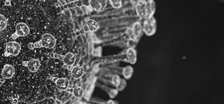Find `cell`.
Here are the masks:
<instances>
[{"instance_id":"obj_1","label":"cell","mask_w":224,"mask_h":104,"mask_svg":"<svg viewBox=\"0 0 224 104\" xmlns=\"http://www.w3.org/2000/svg\"><path fill=\"white\" fill-rule=\"evenodd\" d=\"M155 11V3L153 1H139L136 5L138 15L143 19H148L153 17Z\"/></svg>"},{"instance_id":"obj_2","label":"cell","mask_w":224,"mask_h":104,"mask_svg":"<svg viewBox=\"0 0 224 104\" xmlns=\"http://www.w3.org/2000/svg\"><path fill=\"white\" fill-rule=\"evenodd\" d=\"M156 22L154 17L145 19L143 22L142 30L147 35L152 36L155 34L156 30Z\"/></svg>"},{"instance_id":"obj_3","label":"cell","mask_w":224,"mask_h":104,"mask_svg":"<svg viewBox=\"0 0 224 104\" xmlns=\"http://www.w3.org/2000/svg\"><path fill=\"white\" fill-rule=\"evenodd\" d=\"M56 42V39L52 35L46 33L43 35L42 38L38 43L40 48L52 49L55 47Z\"/></svg>"},{"instance_id":"obj_4","label":"cell","mask_w":224,"mask_h":104,"mask_svg":"<svg viewBox=\"0 0 224 104\" xmlns=\"http://www.w3.org/2000/svg\"><path fill=\"white\" fill-rule=\"evenodd\" d=\"M21 49V45L18 42H8L6 44L4 56L5 57H8L10 56L16 57L19 54Z\"/></svg>"},{"instance_id":"obj_5","label":"cell","mask_w":224,"mask_h":104,"mask_svg":"<svg viewBox=\"0 0 224 104\" xmlns=\"http://www.w3.org/2000/svg\"><path fill=\"white\" fill-rule=\"evenodd\" d=\"M90 6L94 11H102L105 9L107 5V1L103 0H90L89 1Z\"/></svg>"},{"instance_id":"obj_6","label":"cell","mask_w":224,"mask_h":104,"mask_svg":"<svg viewBox=\"0 0 224 104\" xmlns=\"http://www.w3.org/2000/svg\"><path fill=\"white\" fill-rule=\"evenodd\" d=\"M99 24L98 22L94 19H91L88 20L87 24L82 29V31H80V32H81V34L88 31L95 32L99 30Z\"/></svg>"},{"instance_id":"obj_7","label":"cell","mask_w":224,"mask_h":104,"mask_svg":"<svg viewBox=\"0 0 224 104\" xmlns=\"http://www.w3.org/2000/svg\"><path fill=\"white\" fill-rule=\"evenodd\" d=\"M15 74V69L12 65L6 64L4 66L2 75L4 79H11Z\"/></svg>"},{"instance_id":"obj_8","label":"cell","mask_w":224,"mask_h":104,"mask_svg":"<svg viewBox=\"0 0 224 104\" xmlns=\"http://www.w3.org/2000/svg\"><path fill=\"white\" fill-rule=\"evenodd\" d=\"M69 68L71 72V75L75 79H78L84 75V68L80 66H70Z\"/></svg>"},{"instance_id":"obj_9","label":"cell","mask_w":224,"mask_h":104,"mask_svg":"<svg viewBox=\"0 0 224 104\" xmlns=\"http://www.w3.org/2000/svg\"><path fill=\"white\" fill-rule=\"evenodd\" d=\"M41 64L39 60L37 59H31L27 62V66L29 70L32 72L37 71Z\"/></svg>"},{"instance_id":"obj_10","label":"cell","mask_w":224,"mask_h":104,"mask_svg":"<svg viewBox=\"0 0 224 104\" xmlns=\"http://www.w3.org/2000/svg\"><path fill=\"white\" fill-rule=\"evenodd\" d=\"M89 1L81 0L75 1L72 2L68 3L65 5L66 9H72L76 7H82L83 6H89Z\"/></svg>"},{"instance_id":"obj_11","label":"cell","mask_w":224,"mask_h":104,"mask_svg":"<svg viewBox=\"0 0 224 104\" xmlns=\"http://www.w3.org/2000/svg\"><path fill=\"white\" fill-rule=\"evenodd\" d=\"M56 88L60 91H65L68 88L70 82L66 78H58L56 82Z\"/></svg>"},{"instance_id":"obj_12","label":"cell","mask_w":224,"mask_h":104,"mask_svg":"<svg viewBox=\"0 0 224 104\" xmlns=\"http://www.w3.org/2000/svg\"><path fill=\"white\" fill-rule=\"evenodd\" d=\"M76 57L71 52H68L65 56H64L62 61L66 66H73L75 62Z\"/></svg>"},{"instance_id":"obj_13","label":"cell","mask_w":224,"mask_h":104,"mask_svg":"<svg viewBox=\"0 0 224 104\" xmlns=\"http://www.w3.org/2000/svg\"><path fill=\"white\" fill-rule=\"evenodd\" d=\"M65 91L68 93L73 94V95L77 98H81L84 93V89L78 86L74 88H67Z\"/></svg>"},{"instance_id":"obj_14","label":"cell","mask_w":224,"mask_h":104,"mask_svg":"<svg viewBox=\"0 0 224 104\" xmlns=\"http://www.w3.org/2000/svg\"><path fill=\"white\" fill-rule=\"evenodd\" d=\"M142 26L139 22H137L133 25L132 30L134 38L136 40L140 37L142 32Z\"/></svg>"},{"instance_id":"obj_15","label":"cell","mask_w":224,"mask_h":104,"mask_svg":"<svg viewBox=\"0 0 224 104\" xmlns=\"http://www.w3.org/2000/svg\"><path fill=\"white\" fill-rule=\"evenodd\" d=\"M127 57L129 62L134 64L137 61L136 51L133 48L128 49L126 52Z\"/></svg>"},{"instance_id":"obj_16","label":"cell","mask_w":224,"mask_h":104,"mask_svg":"<svg viewBox=\"0 0 224 104\" xmlns=\"http://www.w3.org/2000/svg\"><path fill=\"white\" fill-rule=\"evenodd\" d=\"M16 30H21L24 32L25 36H27L30 33V29L28 26L24 23H19L16 26Z\"/></svg>"},{"instance_id":"obj_17","label":"cell","mask_w":224,"mask_h":104,"mask_svg":"<svg viewBox=\"0 0 224 104\" xmlns=\"http://www.w3.org/2000/svg\"><path fill=\"white\" fill-rule=\"evenodd\" d=\"M133 68L131 66H127L123 69V74L126 79H129L133 75Z\"/></svg>"},{"instance_id":"obj_18","label":"cell","mask_w":224,"mask_h":104,"mask_svg":"<svg viewBox=\"0 0 224 104\" xmlns=\"http://www.w3.org/2000/svg\"><path fill=\"white\" fill-rule=\"evenodd\" d=\"M7 20L4 16L0 14V31H3L6 28Z\"/></svg>"},{"instance_id":"obj_19","label":"cell","mask_w":224,"mask_h":104,"mask_svg":"<svg viewBox=\"0 0 224 104\" xmlns=\"http://www.w3.org/2000/svg\"><path fill=\"white\" fill-rule=\"evenodd\" d=\"M111 5L114 8L116 9L120 8L122 6V1L119 0H111L110 1Z\"/></svg>"},{"instance_id":"obj_20","label":"cell","mask_w":224,"mask_h":104,"mask_svg":"<svg viewBox=\"0 0 224 104\" xmlns=\"http://www.w3.org/2000/svg\"><path fill=\"white\" fill-rule=\"evenodd\" d=\"M113 81L114 82L115 85H119L120 81L119 76H117V75L114 76Z\"/></svg>"},{"instance_id":"obj_21","label":"cell","mask_w":224,"mask_h":104,"mask_svg":"<svg viewBox=\"0 0 224 104\" xmlns=\"http://www.w3.org/2000/svg\"><path fill=\"white\" fill-rule=\"evenodd\" d=\"M15 33L19 37L25 36L24 34V32L21 30H16Z\"/></svg>"},{"instance_id":"obj_22","label":"cell","mask_w":224,"mask_h":104,"mask_svg":"<svg viewBox=\"0 0 224 104\" xmlns=\"http://www.w3.org/2000/svg\"><path fill=\"white\" fill-rule=\"evenodd\" d=\"M28 47L29 48V49H30V50L33 49L35 48V47H34V44L31 43H29L28 44Z\"/></svg>"},{"instance_id":"obj_23","label":"cell","mask_w":224,"mask_h":104,"mask_svg":"<svg viewBox=\"0 0 224 104\" xmlns=\"http://www.w3.org/2000/svg\"><path fill=\"white\" fill-rule=\"evenodd\" d=\"M5 5L6 6H11V0H6L5 1Z\"/></svg>"},{"instance_id":"obj_24","label":"cell","mask_w":224,"mask_h":104,"mask_svg":"<svg viewBox=\"0 0 224 104\" xmlns=\"http://www.w3.org/2000/svg\"><path fill=\"white\" fill-rule=\"evenodd\" d=\"M13 99V102H12V104H17L18 103V98H14V99Z\"/></svg>"},{"instance_id":"obj_25","label":"cell","mask_w":224,"mask_h":104,"mask_svg":"<svg viewBox=\"0 0 224 104\" xmlns=\"http://www.w3.org/2000/svg\"><path fill=\"white\" fill-rule=\"evenodd\" d=\"M11 37L12 38H13V39H17V38H18V35H16V34L15 33H14V34H12V35Z\"/></svg>"},{"instance_id":"obj_26","label":"cell","mask_w":224,"mask_h":104,"mask_svg":"<svg viewBox=\"0 0 224 104\" xmlns=\"http://www.w3.org/2000/svg\"><path fill=\"white\" fill-rule=\"evenodd\" d=\"M5 82V80L4 78H1L0 79V86H2Z\"/></svg>"},{"instance_id":"obj_27","label":"cell","mask_w":224,"mask_h":104,"mask_svg":"<svg viewBox=\"0 0 224 104\" xmlns=\"http://www.w3.org/2000/svg\"><path fill=\"white\" fill-rule=\"evenodd\" d=\"M58 78V77H52L51 80L54 83H56V81H57Z\"/></svg>"},{"instance_id":"obj_28","label":"cell","mask_w":224,"mask_h":104,"mask_svg":"<svg viewBox=\"0 0 224 104\" xmlns=\"http://www.w3.org/2000/svg\"><path fill=\"white\" fill-rule=\"evenodd\" d=\"M27 62H28L27 61H25L23 62L22 64H23L24 67H27Z\"/></svg>"},{"instance_id":"obj_29","label":"cell","mask_w":224,"mask_h":104,"mask_svg":"<svg viewBox=\"0 0 224 104\" xmlns=\"http://www.w3.org/2000/svg\"><path fill=\"white\" fill-rule=\"evenodd\" d=\"M55 102V104H62V102H60L58 100H56Z\"/></svg>"}]
</instances>
